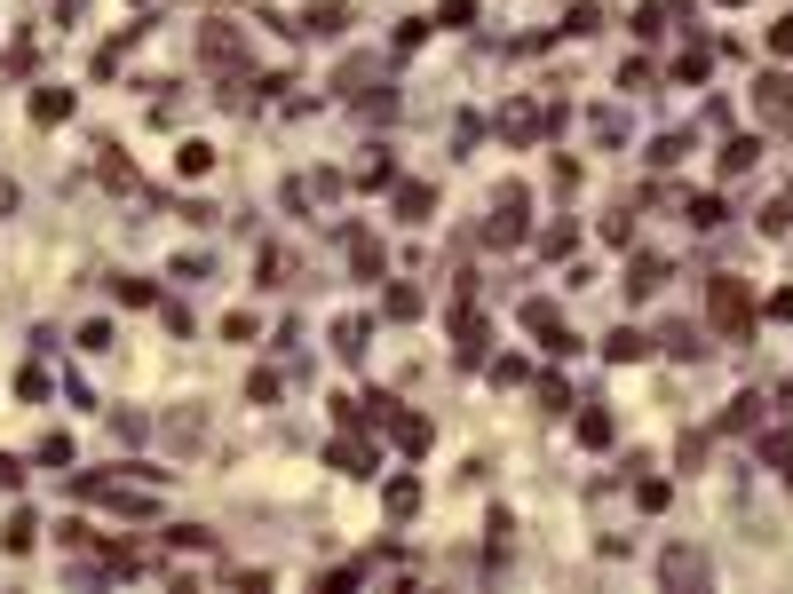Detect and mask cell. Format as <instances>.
<instances>
[{"label":"cell","mask_w":793,"mask_h":594,"mask_svg":"<svg viewBox=\"0 0 793 594\" xmlns=\"http://www.w3.org/2000/svg\"><path fill=\"white\" fill-rule=\"evenodd\" d=\"M714 333H722V341H746V333H754V294H746V278H714Z\"/></svg>","instance_id":"obj_1"},{"label":"cell","mask_w":793,"mask_h":594,"mask_svg":"<svg viewBox=\"0 0 793 594\" xmlns=\"http://www.w3.org/2000/svg\"><path fill=\"white\" fill-rule=\"evenodd\" d=\"M199 56H207L215 72L238 80V72H246V40H238V24H207V32H199Z\"/></svg>","instance_id":"obj_2"},{"label":"cell","mask_w":793,"mask_h":594,"mask_svg":"<svg viewBox=\"0 0 793 594\" xmlns=\"http://www.w3.org/2000/svg\"><path fill=\"white\" fill-rule=\"evenodd\" d=\"M659 579H667V587H706L714 563H706L698 547H667V555H659Z\"/></svg>","instance_id":"obj_3"},{"label":"cell","mask_w":793,"mask_h":594,"mask_svg":"<svg viewBox=\"0 0 793 594\" xmlns=\"http://www.w3.org/2000/svg\"><path fill=\"white\" fill-rule=\"evenodd\" d=\"M524 325H532L548 349H579V341L564 333V317H556V301H524Z\"/></svg>","instance_id":"obj_4"},{"label":"cell","mask_w":793,"mask_h":594,"mask_svg":"<svg viewBox=\"0 0 793 594\" xmlns=\"http://www.w3.org/2000/svg\"><path fill=\"white\" fill-rule=\"evenodd\" d=\"M754 111H762V119H793V80L786 72H770V80L754 88Z\"/></svg>","instance_id":"obj_5"},{"label":"cell","mask_w":793,"mask_h":594,"mask_svg":"<svg viewBox=\"0 0 793 594\" xmlns=\"http://www.w3.org/2000/svg\"><path fill=\"white\" fill-rule=\"evenodd\" d=\"M659 286H667V262H659V254H635V270H627V294H635V301H651Z\"/></svg>","instance_id":"obj_6"},{"label":"cell","mask_w":793,"mask_h":594,"mask_svg":"<svg viewBox=\"0 0 793 594\" xmlns=\"http://www.w3.org/2000/svg\"><path fill=\"white\" fill-rule=\"evenodd\" d=\"M453 333H460V365H484V349H492L484 317H453Z\"/></svg>","instance_id":"obj_7"},{"label":"cell","mask_w":793,"mask_h":594,"mask_svg":"<svg viewBox=\"0 0 793 594\" xmlns=\"http://www.w3.org/2000/svg\"><path fill=\"white\" fill-rule=\"evenodd\" d=\"M341 24H349V0H318V8L302 16V32H318V40H334Z\"/></svg>","instance_id":"obj_8"},{"label":"cell","mask_w":793,"mask_h":594,"mask_svg":"<svg viewBox=\"0 0 793 594\" xmlns=\"http://www.w3.org/2000/svg\"><path fill=\"white\" fill-rule=\"evenodd\" d=\"M429 206H437L429 183H397V222H429Z\"/></svg>","instance_id":"obj_9"},{"label":"cell","mask_w":793,"mask_h":594,"mask_svg":"<svg viewBox=\"0 0 793 594\" xmlns=\"http://www.w3.org/2000/svg\"><path fill=\"white\" fill-rule=\"evenodd\" d=\"M500 135H508V143H532V135H540V111H532V103H508V111H500Z\"/></svg>","instance_id":"obj_10"},{"label":"cell","mask_w":793,"mask_h":594,"mask_svg":"<svg viewBox=\"0 0 793 594\" xmlns=\"http://www.w3.org/2000/svg\"><path fill=\"white\" fill-rule=\"evenodd\" d=\"M381 507H389V523H405V515L421 507V484H413V476H397V484L381 492Z\"/></svg>","instance_id":"obj_11"},{"label":"cell","mask_w":793,"mask_h":594,"mask_svg":"<svg viewBox=\"0 0 793 594\" xmlns=\"http://www.w3.org/2000/svg\"><path fill=\"white\" fill-rule=\"evenodd\" d=\"M334 468H341V476H373V444H357V436L334 444Z\"/></svg>","instance_id":"obj_12"},{"label":"cell","mask_w":793,"mask_h":594,"mask_svg":"<svg viewBox=\"0 0 793 594\" xmlns=\"http://www.w3.org/2000/svg\"><path fill=\"white\" fill-rule=\"evenodd\" d=\"M32 119H40V127H56V119H72V96H64V88H40V96H32Z\"/></svg>","instance_id":"obj_13"},{"label":"cell","mask_w":793,"mask_h":594,"mask_svg":"<svg viewBox=\"0 0 793 594\" xmlns=\"http://www.w3.org/2000/svg\"><path fill=\"white\" fill-rule=\"evenodd\" d=\"M349 262H357V278H381V246L365 230H349Z\"/></svg>","instance_id":"obj_14"},{"label":"cell","mask_w":793,"mask_h":594,"mask_svg":"<svg viewBox=\"0 0 793 594\" xmlns=\"http://www.w3.org/2000/svg\"><path fill=\"white\" fill-rule=\"evenodd\" d=\"M389 428H397V444H405V452H429V420H413V412H389Z\"/></svg>","instance_id":"obj_15"},{"label":"cell","mask_w":793,"mask_h":594,"mask_svg":"<svg viewBox=\"0 0 793 594\" xmlns=\"http://www.w3.org/2000/svg\"><path fill=\"white\" fill-rule=\"evenodd\" d=\"M754 159H762V143H754V135H738V143H730V151H722V167H730V175H746V167H754Z\"/></svg>","instance_id":"obj_16"},{"label":"cell","mask_w":793,"mask_h":594,"mask_svg":"<svg viewBox=\"0 0 793 594\" xmlns=\"http://www.w3.org/2000/svg\"><path fill=\"white\" fill-rule=\"evenodd\" d=\"M32 531H40V523H32V515H24V507H16V515H8V523H0V539H8V547H16V555H24V547H32Z\"/></svg>","instance_id":"obj_17"},{"label":"cell","mask_w":793,"mask_h":594,"mask_svg":"<svg viewBox=\"0 0 793 594\" xmlns=\"http://www.w3.org/2000/svg\"><path fill=\"white\" fill-rule=\"evenodd\" d=\"M334 349H341V357H365V325H357V317H341V325H334Z\"/></svg>","instance_id":"obj_18"},{"label":"cell","mask_w":793,"mask_h":594,"mask_svg":"<svg viewBox=\"0 0 793 594\" xmlns=\"http://www.w3.org/2000/svg\"><path fill=\"white\" fill-rule=\"evenodd\" d=\"M579 444H611V412H579Z\"/></svg>","instance_id":"obj_19"},{"label":"cell","mask_w":793,"mask_h":594,"mask_svg":"<svg viewBox=\"0 0 793 594\" xmlns=\"http://www.w3.org/2000/svg\"><path fill=\"white\" fill-rule=\"evenodd\" d=\"M643 349H651V341H643V333H611V357H619V365H635V357H643Z\"/></svg>","instance_id":"obj_20"},{"label":"cell","mask_w":793,"mask_h":594,"mask_svg":"<svg viewBox=\"0 0 793 594\" xmlns=\"http://www.w3.org/2000/svg\"><path fill=\"white\" fill-rule=\"evenodd\" d=\"M389 317H421V294L413 286H389Z\"/></svg>","instance_id":"obj_21"},{"label":"cell","mask_w":793,"mask_h":594,"mask_svg":"<svg viewBox=\"0 0 793 594\" xmlns=\"http://www.w3.org/2000/svg\"><path fill=\"white\" fill-rule=\"evenodd\" d=\"M770 56H793V16H778V24H770Z\"/></svg>","instance_id":"obj_22"},{"label":"cell","mask_w":793,"mask_h":594,"mask_svg":"<svg viewBox=\"0 0 793 594\" xmlns=\"http://www.w3.org/2000/svg\"><path fill=\"white\" fill-rule=\"evenodd\" d=\"M437 16H445V24H468V16H476V0H445Z\"/></svg>","instance_id":"obj_23"},{"label":"cell","mask_w":793,"mask_h":594,"mask_svg":"<svg viewBox=\"0 0 793 594\" xmlns=\"http://www.w3.org/2000/svg\"><path fill=\"white\" fill-rule=\"evenodd\" d=\"M770 317H793V286H778V294H770Z\"/></svg>","instance_id":"obj_24"},{"label":"cell","mask_w":793,"mask_h":594,"mask_svg":"<svg viewBox=\"0 0 793 594\" xmlns=\"http://www.w3.org/2000/svg\"><path fill=\"white\" fill-rule=\"evenodd\" d=\"M730 8H738V0H730Z\"/></svg>","instance_id":"obj_25"}]
</instances>
